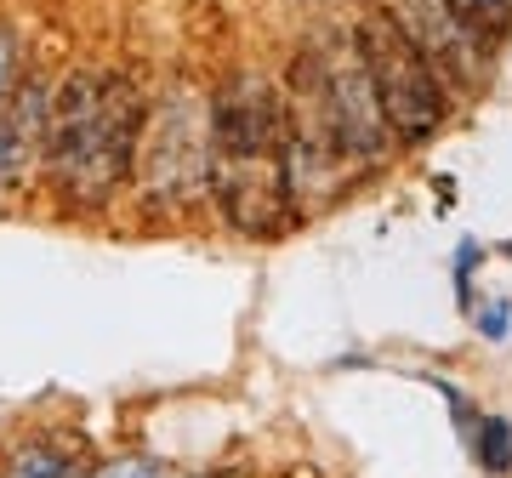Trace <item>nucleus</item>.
I'll return each mask as SVG.
<instances>
[{
    "instance_id": "obj_8",
    "label": "nucleus",
    "mask_w": 512,
    "mask_h": 478,
    "mask_svg": "<svg viewBox=\"0 0 512 478\" xmlns=\"http://www.w3.org/2000/svg\"><path fill=\"white\" fill-rule=\"evenodd\" d=\"M52 103H57V86H46L40 74H29L18 92L0 103V194H12L35 166H46Z\"/></svg>"
},
{
    "instance_id": "obj_7",
    "label": "nucleus",
    "mask_w": 512,
    "mask_h": 478,
    "mask_svg": "<svg viewBox=\"0 0 512 478\" xmlns=\"http://www.w3.org/2000/svg\"><path fill=\"white\" fill-rule=\"evenodd\" d=\"M387 18L416 40V52L439 69L444 86L478 92L490 80V40H478L467 23L450 12V0H387Z\"/></svg>"
},
{
    "instance_id": "obj_6",
    "label": "nucleus",
    "mask_w": 512,
    "mask_h": 478,
    "mask_svg": "<svg viewBox=\"0 0 512 478\" xmlns=\"http://www.w3.org/2000/svg\"><path fill=\"white\" fill-rule=\"evenodd\" d=\"M137 160H143V183L154 205H188L211 171V114L200 120L194 97L171 92L148 114V148Z\"/></svg>"
},
{
    "instance_id": "obj_12",
    "label": "nucleus",
    "mask_w": 512,
    "mask_h": 478,
    "mask_svg": "<svg viewBox=\"0 0 512 478\" xmlns=\"http://www.w3.org/2000/svg\"><path fill=\"white\" fill-rule=\"evenodd\" d=\"M86 478H171V473H165V461H154V456H120V461H103V467L86 473Z\"/></svg>"
},
{
    "instance_id": "obj_16",
    "label": "nucleus",
    "mask_w": 512,
    "mask_h": 478,
    "mask_svg": "<svg viewBox=\"0 0 512 478\" xmlns=\"http://www.w3.org/2000/svg\"><path fill=\"white\" fill-rule=\"evenodd\" d=\"M205 478H239V473H205Z\"/></svg>"
},
{
    "instance_id": "obj_4",
    "label": "nucleus",
    "mask_w": 512,
    "mask_h": 478,
    "mask_svg": "<svg viewBox=\"0 0 512 478\" xmlns=\"http://www.w3.org/2000/svg\"><path fill=\"white\" fill-rule=\"evenodd\" d=\"M353 40H359V52H365L370 86L382 97L393 143H427V137L444 126V114H450V86L439 80V69L416 52V40L404 35L382 6H376L370 18H359Z\"/></svg>"
},
{
    "instance_id": "obj_11",
    "label": "nucleus",
    "mask_w": 512,
    "mask_h": 478,
    "mask_svg": "<svg viewBox=\"0 0 512 478\" xmlns=\"http://www.w3.org/2000/svg\"><path fill=\"white\" fill-rule=\"evenodd\" d=\"M450 12H456L478 40H501L512 29V0H450Z\"/></svg>"
},
{
    "instance_id": "obj_13",
    "label": "nucleus",
    "mask_w": 512,
    "mask_h": 478,
    "mask_svg": "<svg viewBox=\"0 0 512 478\" xmlns=\"http://www.w3.org/2000/svg\"><path fill=\"white\" fill-rule=\"evenodd\" d=\"M18 86H23V80H18V35H12V29H0V103L18 92Z\"/></svg>"
},
{
    "instance_id": "obj_17",
    "label": "nucleus",
    "mask_w": 512,
    "mask_h": 478,
    "mask_svg": "<svg viewBox=\"0 0 512 478\" xmlns=\"http://www.w3.org/2000/svg\"><path fill=\"white\" fill-rule=\"evenodd\" d=\"M501 251H507V257H512V239H507V245H501Z\"/></svg>"
},
{
    "instance_id": "obj_9",
    "label": "nucleus",
    "mask_w": 512,
    "mask_h": 478,
    "mask_svg": "<svg viewBox=\"0 0 512 478\" xmlns=\"http://www.w3.org/2000/svg\"><path fill=\"white\" fill-rule=\"evenodd\" d=\"M0 478H80V461H74V450H63V444L35 439V444H23L18 456L6 461V473Z\"/></svg>"
},
{
    "instance_id": "obj_15",
    "label": "nucleus",
    "mask_w": 512,
    "mask_h": 478,
    "mask_svg": "<svg viewBox=\"0 0 512 478\" xmlns=\"http://www.w3.org/2000/svg\"><path fill=\"white\" fill-rule=\"evenodd\" d=\"M507 325H512V308H507V302H490V308L478 313V331L490 336V342H501V336H507Z\"/></svg>"
},
{
    "instance_id": "obj_14",
    "label": "nucleus",
    "mask_w": 512,
    "mask_h": 478,
    "mask_svg": "<svg viewBox=\"0 0 512 478\" xmlns=\"http://www.w3.org/2000/svg\"><path fill=\"white\" fill-rule=\"evenodd\" d=\"M478 251L473 239H461V257H456V291H461V302H473V268H478Z\"/></svg>"
},
{
    "instance_id": "obj_3",
    "label": "nucleus",
    "mask_w": 512,
    "mask_h": 478,
    "mask_svg": "<svg viewBox=\"0 0 512 478\" xmlns=\"http://www.w3.org/2000/svg\"><path fill=\"white\" fill-rule=\"evenodd\" d=\"M285 148H291V188L296 211H325L330 200H342L365 166L353 160L348 137L336 131V114L325 103V80L308 46L291 63V86H285Z\"/></svg>"
},
{
    "instance_id": "obj_1",
    "label": "nucleus",
    "mask_w": 512,
    "mask_h": 478,
    "mask_svg": "<svg viewBox=\"0 0 512 478\" xmlns=\"http://www.w3.org/2000/svg\"><path fill=\"white\" fill-rule=\"evenodd\" d=\"M205 188L222 222L251 239H274L296 222L291 148H285V92L256 69H239L211 97V171Z\"/></svg>"
},
{
    "instance_id": "obj_10",
    "label": "nucleus",
    "mask_w": 512,
    "mask_h": 478,
    "mask_svg": "<svg viewBox=\"0 0 512 478\" xmlns=\"http://www.w3.org/2000/svg\"><path fill=\"white\" fill-rule=\"evenodd\" d=\"M473 456H478V467H484L490 478H507L512 473V422H501V416H478Z\"/></svg>"
},
{
    "instance_id": "obj_2",
    "label": "nucleus",
    "mask_w": 512,
    "mask_h": 478,
    "mask_svg": "<svg viewBox=\"0 0 512 478\" xmlns=\"http://www.w3.org/2000/svg\"><path fill=\"white\" fill-rule=\"evenodd\" d=\"M148 114L137 80L120 69H69L52 103L46 177L74 211H103L137 166Z\"/></svg>"
},
{
    "instance_id": "obj_5",
    "label": "nucleus",
    "mask_w": 512,
    "mask_h": 478,
    "mask_svg": "<svg viewBox=\"0 0 512 478\" xmlns=\"http://www.w3.org/2000/svg\"><path fill=\"white\" fill-rule=\"evenodd\" d=\"M308 57L319 63V80H325V103L336 114V131L348 137L353 160L365 171H376L393 148V131H387V114H382V97L370 86V69H365V52L353 35H319L308 40Z\"/></svg>"
}]
</instances>
